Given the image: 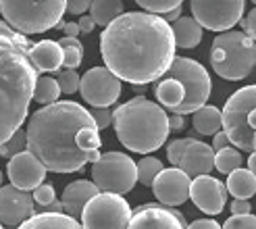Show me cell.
I'll return each mask as SVG.
<instances>
[{
  "label": "cell",
  "mask_w": 256,
  "mask_h": 229,
  "mask_svg": "<svg viewBox=\"0 0 256 229\" xmlns=\"http://www.w3.org/2000/svg\"><path fill=\"white\" fill-rule=\"evenodd\" d=\"M104 67L121 82L146 86L160 80L175 58L171 23L144 10L121 12L100 34Z\"/></svg>",
  "instance_id": "cell-1"
},
{
  "label": "cell",
  "mask_w": 256,
  "mask_h": 229,
  "mask_svg": "<svg viewBox=\"0 0 256 229\" xmlns=\"http://www.w3.org/2000/svg\"><path fill=\"white\" fill-rule=\"evenodd\" d=\"M28 150L46 171L75 173L100 156V130L90 110L73 100H56L38 108L25 130Z\"/></svg>",
  "instance_id": "cell-2"
},
{
  "label": "cell",
  "mask_w": 256,
  "mask_h": 229,
  "mask_svg": "<svg viewBox=\"0 0 256 229\" xmlns=\"http://www.w3.org/2000/svg\"><path fill=\"white\" fill-rule=\"evenodd\" d=\"M32 42L0 21V144L25 123L38 71L30 58Z\"/></svg>",
  "instance_id": "cell-3"
},
{
  "label": "cell",
  "mask_w": 256,
  "mask_h": 229,
  "mask_svg": "<svg viewBox=\"0 0 256 229\" xmlns=\"http://www.w3.org/2000/svg\"><path fill=\"white\" fill-rule=\"evenodd\" d=\"M117 140L132 152L150 154L169 138V114L158 102L136 96L112 110Z\"/></svg>",
  "instance_id": "cell-4"
},
{
  "label": "cell",
  "mask_w": 256,
  "mask_h": 229,
  "mask_svg": "<svg viewBox=\"0 0 256 229\" xmlns=\"http://www.w3.org/2000/svg\"><path fill=\"white\" fill-rule=\"evenodd\" d=\"M210 65L227 82L246 80L256 67V42L244 32H221L210 44Z\"/></svg>",
  "instance_id": "cell-5"
},
{
  "label": "cell",
  "mask_w": 256,
  "mask_h": 229,
  "mask_svg": "<svg viewBox=\"0 0 256 229\" xmlns=\"http://www.w3.org/2000/svg\"><path fill=\"white\" fill-rule=\"evenodd\" d=\"M67 0H0L4 23L23 36L42 34L58 25Z\"/></svg>",
  "instance_id": "cell-6"
},
{
  "label": "cell",
  "mask_w": 256,
  "mask_h": 229,
  "mask_svg": "<svg viewBox=\"0 0 256 229\" xmlns=\"http://www.w3.org/2000/svg\"><path fill=\"white\" fill-rule=\"evenodd\" d=\"M221 127L232 146L252 152V138L256 132V84L240 88L227 98L221 110Z\"/></svg>",
  "instance_id": "cell-7"
},
{
  "label": "cell",
  "mask_w": 256,
  "mask_h": 229,
  "mask_svg": "<svg viewBox=\"0 0 256 229\" xmlns=\"http://www.w3.org/2000/svg\"><path fill=\"white\" fill-rule=\"evenodd\" d=\"M164 75L177 80L184 86L186 92L184 102L173 110L175 114H192L194 110L206 104V100L210 98V90H212L210 75L198 60L188 56H175L171 67L164 71Z\"/></svg>",
  "instance_id": "cell-8"
},
{
  "label": "cell",
  "mask_w": 256,
  "mask_h": 229,
  "mask_svg": "<svg viewBox=\"0 0 256 229\" xmlns=\"http://www.w3.org/2000/svg\"><path fill=\"white\" fill-rule=\"evenodd\" d=\"M92 182L98 192L127 194L138 184L136 160L125 152H104L92 162Z\"/></svg>",
  "instance_id": "cell-9"
},
{
  "label": "cell",
  "mask_w": 256,
  "mask_h": 229,
  "mask_svg": "<svg viewBox=\"0 0 256 229\" xmlns=\"http://www.w3.org/2000/svg\"><path fill=\"white\" fill-rule=\"evenodd\" d=\"M84 229H127L132 219V206L119 194L98 192L88 200L82 210Z\"/></svg>",
  "instance_id": "cell-10"
},
{
  "label": "cell",
  "mask_w": 256,
  "mask_h": 229,
  "mask_svg": "<svg viewBox=\"0 0 256 229\" xmlns=\"http://www.w3.org/2000/svg\"><path fill=\"white\" fill-rule=\"evenodd\" d=\"M190 8L202 30L221 34L242 19L246 0H190Z\"/></svg>",
  "instance_id": "cell-11"
},
{
  "label": "cell",
  "mask_w": 256,
  "mask_h": 229,
  "mask_svg": "<svg viewBox=\"0 0 256 229\" xmlns=\"http://www.w3.org/2000/svg\"><path fill=\"white\" fill-rule=\"evenodd\" d=\"M80 92L90 106H110L121 96V80L106 67H92L80 78Z\"/></svg>",
  "instance_id": "cell-12"
},
{
  "label": "cell",
  "mask_w": 256,
  "mask_h": 229,
  "mask_svg": "<svg viewBox=\"0 0 256 229\" xmlns=\"http://www.w3.org/2000/svg\"><path fill=\"white\" fill-rule=\"evenodd\" d=\"M186 217L175 206H164L158 202L142 204L132 210L127 229H186Z\"/></svg>",
  "instance_id": "cell-13"
},
{
  "label": "cell",
  "mask_w": 256,
  "mask_h": 229,
  "mask_svg": "<svg viewBox=\"0 0 256 229\" xmlns=\"http://www.w3.org/2000/svg\"><path fill=\"white\" fill-rule=\"evenodd\" d=\"M190 184L192 180L179 167H164L152 182V192L158 204L179 206L190 200Z\"/></svg>",
  "instance_id": "cell-14"
},
{
  "label": "cell",
  "mask_w": 256,
  "mask_h": 229,
  "mask_svg": "<svg viewBox=\"0 0 256 229\" xmlns=\"http://www.w3.org/2000/svg\"><path fill=\"white\" fill-rule=\"evenodd\" d=\"M36 214V202L30 192L15 186H0V225L19 227Z\"/></svg>",
  "instance_id": "cell-15"
},
{
  "label": "cell",
  "mask_w": 256,
  "mask_h": 229,
  "mask_svg": "<svg viewBox=\"0 0 256 229\" xmlns=\"http://www.w3.org/2000/svg\"><path fill=\"white\" fill-rule=\"evenodd\" d=\"M6 175L10 180V186L25 190V192H34L38 186L44 184L46 167L36 154H32L30 150H23L19 154L8 158Z\"/></svg>",
  "instance_id": "cell-16"
},
{
  "label": "cell",
  "mask_w": 256,
  "mask_h": 229,
  "mask_svg": "<svg viewBox=\"0 0 256 229\" xmlns=\"http://www.w3.org/2000/svg\"><path fill=\"white\" fill-rule=\"evenodd\" d=\"M190 200L206 214H219L227 202V188L210 175H198L190 184Z\"/></svg>",
  "instance_id": "cell-17"
},
{
  "label": "cell",
  "mask_w": 256,
  "mask_h": 229,
  "mask_svg": "<svg viewBox=\"0 0 256 229\" xmlns=\"http://www.w3.org/2000/svg\"><path fill=\"white\" fill-rule=\"evenodd\" d=\"M179 169H182L190 180H194L198 175H210L214 169V150L210 144H204L200 140H192L188 144L186 152L179 158Z\"/></svg>",
  "instance_id": "cell-18"
},
{
  "label": "cell",
  "mask_w": 256,
  "mask_h": 229,
  "mask_svg": "<svg viewBox=\"0 0 256 229\" xmlns=\"http://www.w3.org/2000/svg\"><path fill=\"white\" fill-rule=\"evenodd\" d=\"M96 194H98V188L94 186V182H88V180L71 182L65 190H62V196H60L62 212L69 214L73 219H80L84 206L88 204V200L94 198Z\"/></svg>",
  "instance_id": "cell-19"
},
{
  "label": "cell",
  "mask_w": 256,
  "mask_h": 229,
  "mask_svg": "<svg viewBox=\"0 0 256 229\" xmlns=\"http://www.w3.org/2000/svg\"><path fill=\"white\" fill-rule=\"evenodd\" d=\"M30 58L38 73H56L62 67V48L54 40L36 42L30 48Z\"/></svg>",
  "instance_id": "cell-20"
},
{
  "label": "cell",
  "mask_w": 256,
  "mask_h": 229,
  "mask_svg": "<svg viewBox=\"0 0 256 229\" xmlns=\"http://www.w3.org/2000/svg\"><path fill=\"white\" fill-rule=\"evenodd\" d=\"M17 229H84L78 219L65 212H36Z\"/></svg>",
  "instance_id": "cell-21"
},
{
  "label": "cell",
  "mask_w": 256,
  "mask_h": 229,
  "mask_svg": "<svg viewBox=\"0 0 256 229\" xmlns=\"http://www.w3.org/2000/svg\"><path fill=\"white\" fill-rule=\"evenodd\" d=\"M173 32V40H175V48H196L202 42V28L194 17H179L177 21H173L171 25Z\"/></svg>",
  "instance_id": "cell-22"
},
{
  "label": "cell",
  "mask_w": 256,
  "mask_h": 229,
  "mask_svg": "<svg viewBox=\"0 0 256 229\" xmlns=\"http://www.w3.org/2000/svg\"><path fill=\"white\" fill-rule=\"evenodd\" d=\"M225 188H227V194H232L234 198L248 200L256 194V175L250 169L238 167L236 171L229 173V180H227Z\"/></svg>",
  "instance_id": "cell-23"
},
{
  "label": "cell",
  "mask_w": 256,
  "mask_h": 229,
  "mask_svg": "<svg viewBox=\"0 0 256 229\" xmlns=\"http://www.w3.org/2000/svg\"><path fill=\"white\" fill-rule=\"evenodd\" d=\"M154 96H156L158 104L162 108H169L173 112L179 104L184 102L186 92H184V86L179 84L177 80L162 75V78L158 80V84H156V88H154Z\"/></svg>",
  "instance_id": "cell-24"
},
{
  "label": "cell",
  "mask_w": 256,
  "mask_h": 229,
  "mask_svg": "<svg viewBox=\"0 0 256 229\" xmlns=\"http://www.w3.org/2000/svg\"><path fill=\"white\" fill-rule=\"evenodd\" d=\"M192 125H194V132L202 134V136H212L221 130V110L216 106L204 104L198 110L192 112Z\"/></svg>",
  "instance_id": "cell-25"
},
{
  "label": "cell",
  "mask_w": 256,
  "mask_h": 229,
  "mask_svg": "<svg viewBox=\"0 0 256 229\" xmlns=\"http://www.w3.org/2000/svg\"><path fill=\"white\" fill-rule=\"evenodd\" d=\"M121 12H123V0H92V4H90V17L100 28H106Z\"/></svg>",
  "instance_id": "cell-26"
},
{
  "label": "cell",
  "mask_w": 256,
  "mask_h": 229,
  "mask_svg": "<svg viewBox=\"0 0 256 229\" xmlns=\"http://www.w3.org/2000/svg\"><path fill=\"white\" fill-rule=\"evenodd\" d=\"M60 96V90H58V84L54 78H48V75H42V78L36 80V86H34V94H32V100H36L38 104H52L56 102Z\"/></svg>",
  "instance_id": "cell-27"
},
{
  "label": "cell",
  "mask_w": 256,
  "mask_h": 229,
  "mask_svg": "<svg viewBox=\"0 0 256 229\" xmlns=\"http://www.w3.org/2000/svg\"><path fill=\"white\" fill-rule=\"evenodd\" d=\"M60 48H62V67L65 69H78L84 60V44L78 38H60L58 40Z\"/></svg>",
  "instance_id": "cell-28"
},
{
  "label": "cell",
  "mask_w": 256,
  "mask_h": 229,
  "mask_svg": "<svg viewBox=\"0 0 256 229\" xmlns=\"http://www.w3.org/2000/svg\"><path fill=\"white\" fill-rule=\"evenodd\" d=\"M238 167H242V152L236 146H227L214 152V169L219 173L229 175Z\"/></svg>",
  "instance_id": "cell-29"
},
{
  "label": "cell",
  "mask_w": 256,
  "mask_h": 229,
  "mask_svg": "<svg viewBox=\"0 0 256 229\" xmlns=\"http://www.w3.org/2000/svg\"><path fill=\"white\" fill-rule=\"evenodd\" d=\"M136 169H138V184H142L146 188L152 186L154 177L164 169L162 162L156 156H144L140 162H136Z\"/></svg>",
  "instance_id": "cell-30"
},
{
  "label": "cell",
  "mask_w": 256,
  "mask_h": 229,
  "mask_svg": "<svg viewBox=\"0 0 256 229\" xmlns=\"http://www.w3.org/2000/svg\"><path fill=\"white\" fill-rule=\"evenodd\" d=\"M23 150H28V140H25V130L19 127L8 140H4V142L0 144V156L8 160L10 156L19 154V152H23Z\"/></svg>",
  "instance_id": "cell-31"
},
{
  "label": "cell",
  "mask_w": 256,
  "mask_h": 229,
  "mask_svg": "<svg viewBox=\"0 0 256 229\" xmlns=\"http://www.w3.org/2000/svg\"><path fill=\"white\" fill-rule=\"evenodd\" d=\"M56 84H58L60 94H75L80 90V75L75 69L56 71Z\"/></svg>",
  "instance_id": "cell-32"
},
{
  "label": "cell",
  "mask_w": 256,
  "mask_h": 229,
  "mask_svg": "<svg viewBox=\"0 0 256 229\" xmlns=\"http://www.w3.org/2000/svg\"><path fill=\"white\" fill-rule=\"evenodd\" d=\"M146 12H154V15H164L177 6H182L184 0H136Z\"/></svg>",
  "instance_id": "cell-33"
},
{
  "label": "cell",
  "mask_w": 256,
  "mask_h": 229,
  "mask_svg": "<svg viewBox=\"0 0 256 229\" xmlns=\"http://www.w3.org/2000/svg\"><path fill=\"white\" fill-rule=\"evenodd\" d=\"M221 229H256V217L252 212L246 214H234L225 221V225Z\"/></svg>",
  "instance_id": "cell-34"
},
{
  "label": "cell",
  "mask_w": 256,
  "mask_h": 229,
  "mask_svg": "<svg viewBox=\"0 0 256 229\" xmlns=\"http://www.w3.org/2000/svg\"><path fill=\"white\" fill-rule=\"evenodd\" d=\"M194 138H179V140H173V142L167 146V158H169V162L173 164V167H177L179 164V158H182V154L186 152V148H188V144L192 142Z\"/></svg>",
  "instance_id": "cell-35"
},
{
  "label": "cell",
  "mask_w": 256,
  "mask_h": 229,
  "mask_svg": "<svg viewBox=\"0 0 256 229\" xmlns=\"http://www.w3.org/2000/svg\"><path fill=\"white\" fill-rule=\"evenodd\" d=\"M32 198H34L36 204L46 206V204H50L52 200H56V192H54V188L50 186V184H40V186H38V188L34 190Z\"/></svg>",
  "instance_id": "cell-36"
},
{
  "label": "cell",
  "mask_w": 256,
  "mask_h": 229,
  "mask_svg": "<svg viewBox=\"0 0 256 229\" xmlns=\"http://www.w3.org/2000/svg\"><path fill=\"white\" fill-rule=\"evenodd\" d=\"M90 114H92V119H94L98 130H106V127L112 123V112H110L108 106H92Z\"/></svg>",
  "instance_id": "cell-37"
},
{
  "label": "cell",
  "mask_w": 256,
  "mask_h": 229,
  "mask_svg": "<svg viewBox=\"0 0 256 229\" xmlns=\"http://www.w3.org/2000/svg\"><path fill=\"white\" fill-rule=\"evenodd\" d=\"M240 23H242V30H244V34L256 42V6L248 12L244 19H240Z\"/></svg>",
  "instance_id": "cell-38"
},
{
  "label": "cell",
  "mask_w": 256,
  "mask_h": 229,
  "mask_svg": "<svg viewBox=\"0 0 256 229\" xmlns=\"http://www.w3.org/2000/svg\"><path fill=\"white\" fill-rule=\"evenodd\" d=\"M90 4H92V0H67L65 12H69V15H86V10H90Z\"/></svg>",
  "instance_id": "cell-39"
},
{
  "label": "cell",
  "mask_w": 256,
  "mask_h": 229,
  "mask_svg": "<svg viewBox=\"0 0 256 229\" xmlns=\"http://www.w3.org/2000/svg\"><path fill=\"white\" fill-rule=\"evenodd\" d=\"M212 150L216 152V150H221V148H227V146H232V142H229V138H227V134L223 132V130H219L216 134H212Z\"/></svg>",
  "instance_id": "cell-40"
},
{
  "label": "cell",
  "mask_w": 256,
  "mask_h": 229,
  "mask_svg": "<svg viewBox=\"0 0 256 229\" xmlns=\"http://www.w3.org/2000/svg\"><path fill=\"white\" fill-rule=\"evenodd\" d=\"M186 229H221V225L214 219H196V221H192Z\"/></svg>",
  "instance_id": "cell-41"
},
{
  "label": "cell",
  "mask_w": 256,
  "mask_h": 229,
  "mask_svg": "<svg viewBox=\"0 0 256 229\" xmlns=\"http://www.w3.org/2000/svg\"><path fill=\"white\" fill-rule=\"evenodd\" d=\"M229 208H232V214H246V212H252V210H250V202H248V200H242V198H236Z\"/></svg>",
  "instance_id": "cell-42"
},
{
  "label": "cell",
  "mask_w": 256,
  "mask_h": 229,
  "mask_svg": "<svg viewBox=\"0 0 256 229\" xmlns=\"http://www.w3.org/2000/svg\"><path fill=\"white\" fill-rule=\"evenodd\" d=\"M186 130V114H171L169 117V132H182Z\"/></svg>",
  "instance_id": "cell-43"
},
{
  "label": "cell",
  "mask_w": 256,
  "mask_h": 229,
  "mask_svg": "<svg viewBox=\"0 0 256 229\" xmlns=\"http://www.w3.org/2000/svg\"><path fill=\"white\" fill-rule=\"evenodd\" d=\"M78 25H80V34H92V32H94V28H96L94 19L90 17V15H84V17H80Z\"/></svg>",
  "instance_id": "cell-44"
},
{
  "label": "cell",
  "mask_w": 256,
  "mask_h": 229,
  "mask_svg": "<svg viewBox=\"0 0 256 229\" xmlns=\"http://www.w3.org/2000/svg\"><path fill=\"white\" fill-rule=\"evenodd\" d=\"M62 32H65V36H69V38H78L80 36V25L69 21V23L62 25Z\"/></svg>",
  "instance_id": "cell-45"
},
{
  "label": "cell",
  "mask_w": 256,
  "mask_h": 229,
  "mask_svg": "<svg viewBox=\"0 0 256 229\" xmlns=\"http://www.w3.org/2000/svg\"><path fill=\"white\" fill-rule=\"evenodd\" d=\"M179 17H182V6H177V8H173V10H169V12H164V15H162V19L167 21V23H173Z\"/></svg>",
  "instance_id": "cell-46"
},
{
  "label": "cell",
  "mask_w": 256,
  "mask_h": 229,
  "mask_svg": "<svg viewBox=\"0 0 256 229\" xmlns=\"http://www.w3.org/2000/svg\"><path fill=\"white\" fill-rule=\"evenodd\" d=\"M42 212H62V204H60V200H52L50 204L42 206Z\"/></svg>",
  "instance_id": "cell-47"
},
{
  "label": "cell",
  "mask_w": 256,
  "mask_h": 229,
  "mask_svg": "<svg viewBox=\"0 0 256 229\" xmlns=\"http://www.w3.org/2000/svg\"><path fill=\"white\" fill-rule=\"evenodd\" d=\"M248 169L256 175V152H250V156H248Z\"/></svg>",
  "instance_id": "cell-48"
},
{
  "label": "cell",
  "mask_w": 256,
  "mask_h": 229,
  "mask_svg": "<svg viewBox=\"0 0 256 229\" xmlns=\"http://www.w3.org/2000/svg\"><path fill=\"white\" fill-rule=\"evenodd\" d=\"M252 150L256 152V132H254V138H252Z\"/></svg>",
  "instance_id": "cell-49"
},
{
  "label": "cell",
  "mask_w": 256,
  "mask_h": 229,
  "mask_svg": "<svg viewBox=\"0 0 256 229\" xmlns=\"http://www.w3.org/2000/svg\"><path fill=\"white\" fill-rule=\"evenodd\" d=\"M0 186H2V171H0Z\"/></svg>",
  "instance_id": "cell-50"
},
{
  "label": "cell",
  "mask_w": 256,
  "mask_h": 229,
  "mask_svg": "<svg viewBox=\"0 0 256 229\" xmlns=\"http://www.w3.org/2000/svg\"><path fill=\"white\" fill-rule=\"evenodd\" d=\"M252 2H254V4H256V0H252Z\"/></svg>",
  "instance_id": "cell-51"
},
{
  "label": "cell",
  "mask_w": 256,
  "mask_h": 229,
  "mask_svg": "<svg viewBox=\"0 0 256 229\" xmlns=\"http://www.w3.org/2000/svg\"><path fill=\"white\" fill-rule=\"evenodd\" d=\"M0 229H4V227H2V225H0Z\"/></svg>",
  "instance_id": "cell-52"
}]
</instances>
